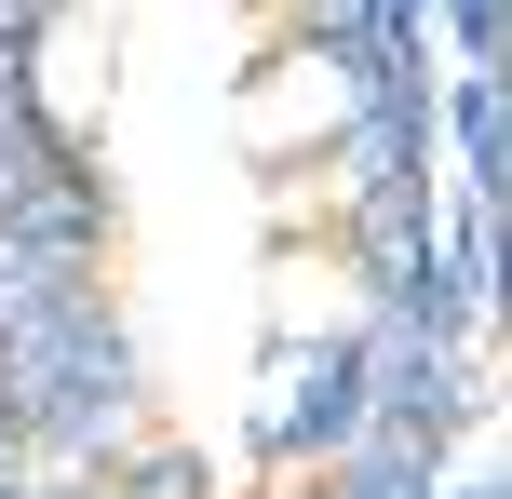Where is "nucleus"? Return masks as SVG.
Wrapping results in <instances>:
<instances>
[{
    "mask_svg": "<svg viewBox=\"0 0 512 499\" xmlns=\"http://www.w3.org/2000/svg\"><path fill=\"white\" fill-rule=\"evenodd\" d=\"M95 54H108L95 14H54V41H41V108H54L68 135H95V108H108V68H95Z\"/></svg>",
    "mask_w": 512,
    "mask_h": 499,
    "instance_id": "1",
    "label": "nucleus"
},
{
    "mask_svg": "<svg viewBox=\"0 0 512 499\" xmlns=\"http://www.w3.org/2000/svg\"><path fill=\"white\" fill-rule=\"evenodd\" d=\"M310 68H324V54H310ZM337 108H351V95H337V68H324V81H270L243 122H256V149H297V135H324V122H337Z\"/></svg>",
    "mask_w": 512,
    "mask_h": 499,
    "instance_id": "2",
    "label": "nucleus"
}]
</instances>
